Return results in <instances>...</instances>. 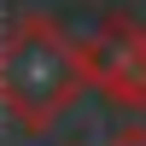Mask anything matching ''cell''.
<instances>
[{"label":"cell","instance_id":"6da1fadb","mask_svg":"<svg viewBox=\"0 0 146 146\" xmlns=\"http://www.w3.org/2000/svg\"><path fill=\"white\" fill-rule=\"evenodd\" d=\"M82 88V41L64 35V23H53L47 12H23L0 29V111L18 129H53Z\"/></svg>","mask_w":146,"mask_h":146},{"label":"cell","instance_id":"3957f363","mask_svg":"<svg viewBox=\"0 0 146 146\" xmlns=\"http://www.w3.org/2000/svg\"><path fill=\"white\" fill-rule=\"evenodd\" d=\"M105 146H146V123H129V129H117Z\"/></svg>","mask_w":146,"mask_h":146},{"label":"cell","instance_id":"7a4b0ae2","mask_svg":"<svg viewBox=\"0 0 146 146\" xmlns=\"http://www.w3.org/2000/svg\"><path fill=\"white\" fill-rule=\"evenodd\" d=\"M82 76L117 111H146V23L135 12H105L94 41H82Z\"/></svg>","mask_w":146,"mask_h":146}]
</instances>
